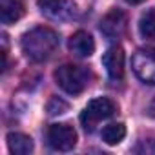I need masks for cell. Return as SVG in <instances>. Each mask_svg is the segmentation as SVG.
<instances>
[{
  "instance_id": "8fae6325",
  "label": "cell",
  "mask_w": 155,
  "mask_h": 155,
  "mask_svg": "<svg viewBox=\"0 0 155 155\" xmlns=\"http://www.w3.org/2000/svg\"><path fill=\"white\" fill-rule=\"evenodd\" d=\"M8 148L15 155H28L33 151V140L29 135L11 131V133H8Z\"/></svg>"
},
{
  "instance_id": "7a4b0ae2",
  "label": "cell",
  "mask_w": 155,
  "mask_h": 155,
  "mask_svg": "<svg viewBox=\"0 0 155 155\" xmlns=\"http://www.w3.org/2000/svg\"><path fill=\"white\" fill-rule=\"evenodd\" d=\"M55 81L57 84L69 95H79L82 93L91 81V73L82 68V66H75V64H64L55 71Z\"/></svg>"
},
{
  "instance_id": "30bf717a",
  "label": "cell",
  "mask_w": 155,
  "mask_h": 155,
  "mask_svg": "<svg viewBox=\"0 0 155 155\" xmlns=\"http://www.w3.org/2000/svg\"><path fill=\"white\" fill-rule=\"evenodd\" d=\"M24 2L22 0H0V18L2 24H15L24 17Z\"/></svg>"
},
{
  "instance_id": "5b68a950",
  "label": "cell",
  "mask_w": 155,
  "mask_h": 155,
  "mask_svg": "<svg viewBox=\"0 0 155 155\" xmlns=\"http://www.w3.org/2000/svg\"><path fill=\"white\" fill-rule=\"evenodd\" d=\"M48 144L57 151H69L77 144V131L69 124H51L48 128Z\"/></svg>"
},
{
  "instance_id": "9a60e30c",
  "label": "cell",
  "mask_w": 155,
  "mask_h": 155,
  "mask_svg": "<svg viewBox=\"0 0 155 155\" xmlns=\"http://www.w3.org/2000/svg\"><path fill=\"white\" fill-rule=\"evenodd\" d=\"M126 2H128V4H133V6H135V4H140V2H144V0H126Z\"/></svg>"
},
{
  "instance_id": "7c38bea8",
  "label": "cell",
  "mask_w": 155,
  "mask_h": 155,
  "mask_svg": "<svg viewBox=\"0 0 155 155\" xmlns=\"http://www.w3.org/2000/svg\"><path fill=\"white\" fill-rule=\"evenodd\" d=\"M139 33L142 38H155V8L144 11L139 20Z\"/></svg>"
},
{
  "instance_id": "6da1fadb",
  "label": "cell",
  "mask_w": 155,
  "mask_h": 155,
  "mask_svg": "<svg viewBox=\"0 0 155 155\" xmlns=\"http://www.w3.org/2000/svg\"><path fill=\"white\" fill-rule=\"evenodd\" d=\"M20 46H22V51L26 53V57L29 60L42 62V60L49 58L51 53L57 49L58 35L51 28L38 26V28H33V29H29L28 33L22 35Z\"/></svg>"
},
{
  "instance_id": "277c9868",
  "label": "cell",
  "mask_w": 155,
  "mask_h": 155,
  "mask_svg": "<svg viewBox=\"0 0 155 155\" xmlns=\"http://www.w3.org/2000/svg\"><path fill=\"white\" fill-rule=\"evenodd\" d=\"M131 69L144 84H155V51L137 49L131 57Z\"/></svg>"
},
{
  "instance_id": "ba28073f",
  "label": "cell",
  "mask_w": 155,
  "mask_h": 155,
  "mask_svg": "<svg viewBox=\"0 0 155 155\" xmlns=\"http://www.w3.org/2000/svg\"><path fill=\"white\" fill-rule=\"evenodd\" d=\"M102 64L108 71V77L113 82L122 81V77H124V51L120 46H111L104 53Z\"/></svg>"
},
{
  "instance_id": "8992f818",
  "label": "cell",
  "mask_w": 155,
  "mask_h": 155,
  "mask_svg": "<svg viewBox=\"0 0 155 155\" xmlns=\"http://www.w3.org/2000/svg\"><path fill=\"white\" fill-rule=\"evenodd\" d=\"M38 9L51 20L64 22L77 15V6L73 0H38Z\"/></svg>"
},
{
  "instance_id": "3957f363",
  "label": "cell",
  "mask_w": 155,
  "mask_h": 155,
  "mask_svg": "<svg viewBox=\"0 0 155 155\" xmlns=\"http://www.w3.org/2000/svg\"><path fill=\"white\" fill-rule=\"evenodd\" d=\"M115 111H117V106H115V102H111L110 99H106V97L93 99V101L88 102V106H86L84 111L81 113V124L84 126L86 131H93L95 126H97L101 120L110 119Z\"/></svg>"
},
{
  "instance_id": "52a82bcc",
  "label": "cell",
  "mask_w": 155,
  "mask_h": 155,
  "mask_svg": "<svg viewBox=\"0 0 155 155\" xmlns=\"http://www.w3.org/2000/svg\"><path fill=\"white\" fill-rule=\"evenodd\" d=\"M128 28V17L124 11L120 9H111L102 20H101V31L104 37H108L110 40L113 38H120L126 33Z\"/></svg>"
},
{
  "instance_id": "4fadbf2b",
  "label": "cell",
  "mask_w": 155,
  "mask_h": 155,
  "mask_svg": "<svg viewBox=\"0 0 155 155\" xmlns=\"http://www.w3.org/2000/svg\"><path fill=\"white\" fill-rule=\"evenodd\" d=\"M124 135H126V128H124V124H120V122L108 124V126L102 130V140H104L106 144H110V146L119 144V142L124 139Z\"/></svg>"
},
{
  "instance_id": "5bb4252c",
  "label": "cell",
  "mask_w": 155,
  "mask_h": 155,
  "mask_svg": "<svg viewBox=\"0 0 155 155\" xmlns=\"http://www.w3.org/2000/svg\"><path fill=\"white\" fill-rule=\"evenodd\" d=\"M66 111H68V104H66L62 99L53 97V99L49 101V104H48V113H49V115H62V113H66Z\"/></svg>"
},
{
  "instance_id": "9c48e42d",
  "label": "cell",
  "mask_w": 155,
  "mask_h": 155,
  "mask_svg": "<svg viewBox=\"0 0 155 155\" xmlns=\"http://www.w3.org/2000/svg\"><path fill=\"white\" fill-rule=\"evenodd\" d=\"M68 48H69V51L73 55L86 58V57L93 55V51H95V40H93V37L88 31H77V33L71 35V38L68 42Z\"/></svg>"
}]
</instances>
